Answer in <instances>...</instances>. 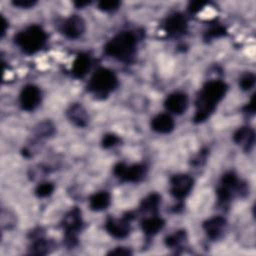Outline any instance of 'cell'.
Returning <instances> with one entry per match:
<instances>
[{
  "label": "cell",
  "mask_w": 256,
  "mask_h": 256,
  "mask_svg": "<svg viewBox=\"0 0 256 256\" xmlns=\"http://www.w3.org/2000/svg\"><path fill=\"white\" fill-rule=\"evenodd\" d=\"M227 89V84L221 80H211L205 83L195 101L196 111L193 121L195 123H201L207 120L216 110L218 103L225 96Z\"/></svg>",
  "instance_id": "cell-1"
},
{
  "label": "cell",
  "mask_w": 256,
  "mask_h": 256,
  "mask_svg": "<svg viewBox=\"0 0 256 256\" xmlns=\"http://www.w3.org/2000/svg\"><path fill=\"white\" fill-rule=\"evenodd\" d=\"M138 37L132 31H122L112 37L105 45V53L121 62L130 63L136 54Z\"/></svg>",
  "instance_id": "cell-2"
},
{
  "label": "cell",
  "mask_w": 256,
  "mask_h": 256,
  "mask_svg": "<svg viewBox=\"0 0 256 256\" xmlns=\"http://www.w3.org/2000/svg\"><path fill=\"white\" fill-rule=\"evenodd\" d=\"M248 192V188L245 182L238 180L237 175L232 172H226L220 179L219 185L216 189V195L219 205L225 207L229 204L231 199L235 195L245 196Z\"/></svg>",
  "instance_id": "cell-3"
},
{
  "label": "cell",
  "mask_w": 256,
  "mask_h": 256,
  "mask_svg": "<svg viewBox=\"0 0 256 256\" xmlns=\"http://www.w3.org/2000/svg\"><path fill=\"white\" fill-rule=\"evenodd\" d=\"M15 43L26 54L38 52L46 43L47 34L39 25H31L15 35Z\"/></svg>",
  "instance_id": "cell-4"
},
{
  "label": "cell",
  "mask_w": 256,
  "mask_h": 256,
  "mask_svg": "<svg viewBox=\"0 0 256 256\" xmlns=\"http://www.w3.org/2000/svg\"><path fill=\"white\" fill-rule=\"evenodd\" d=\"M118 86V79L115 73L107 68H99L90 78L88 90L96 97L105 98Z\"/></svg>",
  "instance_id": "cell-5"
},
{
  "label": "cell",
  "mask_w": 256,
  "mask_h": 256,
  "mask_svg": "<svg viewBox=\"0 0 256 256\" xmlns=\"http://www.w3.org/2000/svg\"><path fill=\"white\" fill-rule=\"evenodd\" d=\"M61 224L65 232L64 241L66 246L75 247L78 243V233L83 226L81 210L77 207L70 209L64 215Z\"/></svg>",
  "instance_id": "cell-6"
},
{
  "label": "cell",
  "mask_w": 256,
  "mask_h": 256,
  "mask_svg": "<svg viewBox=\"0 0 256 256\" xmlns=\"http://www.w3.org/2000/svg\"><path fill=\"white\" fill-rule=\"evenodd\" d=\"M114 175L123 182L137 183L143 180L147 173V167L144 164L126 165L124 163H117L113 168Z\"/></svg>",
  "instance_id": "cell-7"
},
{
  "label": "cell",
  "mask_w": 256,
  "mask_h": 256,
  "mask_svg": "<svg viewBox=\"0 0 256 256\" xmlns=\"http://www.w3.org/2000/svg\"><path fill=\"white\" fill-rule=\"evenodd\" d=\"M134 219V214L128 212L123 215L120 219L108 218L105 223V228L107 232L115 238L122 239L129 235L130 233V223Z\"/></svg>",
  "instance_id": "cell-8"
},
{
  "label": "cell",
  "mask_w": 256,
  "mask_h": 256,
  "mask_svg": "<svg viewBox=\"0 0 256 256\" xmlns=\"http://www.w3.org/2000/svg\"><path fill=\"white\" fill-rule=\"evenodd\" d=\"M41 102V90L33 84L23 87L19 96V103L23 110L33 111Z\"/></svg>",
  "instance_id": "cell-9"
},
{
  "label": "cell",
  "mask_w": 256,
  "mask_h": 256,
  "mask_svg": "<svg viewBox=\"0 0 256 256\" xmlns=\"http://www.w3.org/2000/svg\"><path fill=\"white\" fill-rule=\"evenodd\" d=\"M193 187V179L187 174H177L170 178V193L176 199L185 198Z\"/></svg>",
  "instance_id": "cell-10"
},
{
  "label": "cell",
  "mask_w": 256,
  "mask_h": 256,
  "mask_svg": "<svg viewBox=\"0 0 256 256\" xmlns=\"http://www.w3.org/2000/svg\"><path fill=\"white\" fill-rule=\"evenodd\" d=\"M86 25L82 17L78 15H71L66 18L61 24V32L69 39H77L85 32Z\"/></svg>",
  "instance_id": "cell-11"
},
{
  "label": "cell",
  "mask_w": 256,
  "mask_h": 256,
  "mask_svg": "<svg viewBox=\"0 0 256 256\" xmlns=\"http://www.w3.org/2000/svg\"><path fill=\"white\" fill-rule=\"evenodd\" d=\"M187 19L179 12H175L169 15L164 22V30L169 36L178 37L183 35L187 30Z\"/></svg>",
  "instance_id": "cell-12"
},
{
  "label": "cell",
  "mask_w": 256,
  "mask_h": 256,
  "mask_svg": "<svg viewBox=\"0 0 256 256\" xmlns=\"http://www.w3.org/2000/svg\"><path fill=\"white\" fill-rule=\"evenodd\" d=\"M164 106L169 112L180 115L188 107V97L183 92H174L165 99Z\"/></svg>",
  "instance_id": "cell-13"
},
{
  "label": "cell",
  "mask_w": 256,
  "mask_h": 256,
  "mask_svg": "<svg viewBox=\"0 0 256 256\" xmlns=\"http://www.w3.org/2000/svg\"><path fill=\"white\" fill-rule=\"evenodd\" d=\"M233 141L245 152H250L255 142V132L248 126L238 128L233 134Z\"/></svg>",
  "instance_id": "cell-14"
},
{
  "label": "cell",
  "mask_w": 256,
  "mask_h": 256,
  "mask_svg": "<svg viewBox=\"0 0 256 256\" xmlns=\"http://www.w3.org/2000/svg\"><path fill=\"white\" fill-rule=\"evenodd\" d=\"M226 225H227V222L225 218L221 216H215L206 220L203 223V228L206 232V235L210 239L215 240V239H218L223 234L226 228Z\"/></svg>",
  "instance_id": "cell-15"
},
{
  "label": "cell",
  "mask_w": 256,
  "mask_h": 256,
  "mask_svg": "<svg viewBox=\"0 0 256 256\" xmlns=\"http://www.w3.org/2000/svg\"><path fill=\"white\" fill-rule=\"evenodd\" d=\"M67 117L69 120L78 127H85L89 122V116L85 108L79 104H72L67 110Z\"/></svg>",
  "instance_id": "cell-16"
},
{
  "label": "cell",
  "mask_w": 256,
  "mask_h": 256,
  "mask_svg": "<svg viewBox=\"0 0 256 256\" xmlns=\"http://www.w3.org/2000/svg\"><path fill=\"white\" fill-rule=\"evenodd\" d=\"M175 123L173 118L166 113H161L156 115L151 120V128L157 133L167 134L174 129Z\"/></svg>",
  "instance_id": "cell-17"
},
{
  "label": "cell",
  "mask_w": 256,
  "mask_h": 256,
  "mask_svg": "<svg viewBox=\"0 0 256 256\" xmlns=\"http://www.w3.org/2000/svg\"><path fill=\"white\" fill-rule=\"evenodd\" d=\"M91 67V58L86 53L77 55L72 64V74L75 78L84 77Z\"/></svg>",
  "instance_id": "cell-18"
},
{
  "label": "cell",
  "mask_w": 256,
  "mask_h": 256,
  "mask_svg": "<svg viewBox=\"0 0 256 256\" xmlns=\"http://www.w3.org/2000/svg\"><path fill=\"white\" fill-rule=\"evenodd\" d=\"M164 225L165 221L161 217H158L157 215L145 218L141 222V228L145 235L147 236H153L157 234L164 227Z\"/></svg>",
  "instance_id": "cell-19"
},
{
  "label": "cell",
  "mask_w": 256,
  "mask_h": 256,
  "mask_svg": "<svg viewBox=\"0 0 256 256\" xmlns=\"http://www.w3.org/2000/svg\"><path fill=\"white\" fill-rule=\"evenodd\" d=\"M111 202V196L107 191H100L94 193L89 198V206L93 211L105 210Z\"/></svg>",
  "instance_id": "cell-20"
},
{
  "label": "cell",
  "mask_w": 256,
  "mask_h": 256,
  "mask_svg": "<svg viewBox=\"0 0 256 256\" xmlns=\"http://www.w3.org/2000/svg\"><path fill=\"white\" fill-rule=\"evenodd\" d=\"M160 202H161V196L157 193H152L142 200L140 205V211L149 212V213H152L153 215H157Z\"/></svg>",
  "instance_id": "cell-21"
},
{
  "label": "cell",
  "mask_w": 256,
  "mask_h": 256,
  "mask_svg": "<svg viewBox=\"0 0 256 256\" xmlns=\"http://www.w3.org/2000/svg\"><path fill=\"white\" fill-rule=\"evenodd\" d=\"M51 248H52V243L46 238L40 236L35 238L32 241V244L29 248L30 250L29 253L34 255H45L50 252Z\"/></svg>",
  "instance_id": "cell-22"
},
{
  "label": "cell",
  "mask_w": 256,
  "mask_h": 256,
  "mask_svg": "<svg viewBox=\"0 0 256 256\" xmlns=\"http://www.w3.org/2000/svg\"><path fill=\"white\" fill-rule=\"evenodd\" d=\"M187 240V233L185 230H179L172 235H169L165 238V244L170 248H179Z\"/></svg>",
  "instance_id": "cell-23"
},
{
  "label": "cell",
  "mask_w": 256,
  "mask_h": 256,
  "mask_svg": "<svg viewBox=\"0 0 256 256\" xmlns=\"http://www.w3.org/2000/svg\"><path fill=\"white\" fill-rule=\"evenodd\" d=\"M226 33H227V31H226L225 27H223L221 25H215L213 27H210L207 31H205L203 38H204V40L209 41L211 39L222 37V36L226 35Z\"/></svg>",
  "instance_id": "cell-24"
},
{
  "label": "cell",
  "mask_w": 256,
  "mask_h": 256,
  "mask_svg": "<svg viewBox=\"0 0 256 256\" xmlns=\"http://www.w3.org/2000/svg\"><path fill=\"white\" fill-rule=\"evenodd\" d=\"M55 186L51 182H42L35 189V195L39 198H44L53 193Z\"/></svg>",
  "instance_id": "cell-25"
},
{
  "label": "cell",
  "mask_w": 256,
  "mask_h": 256,
  "mask_svg": "<svg viewBox=\"0 0 256 256\" xmlns=\"http://www.w3.org/2000/svg\"><path fill=\"white\" fill-rule=\"evenodd\" d=\"M255 80H256V78L253 73H250V72L245 73L239 79V86L244 91L250 90L254 86Z\"/></svg>",
  "instance_id": "cell-26"
},
{
  "label": "cell",
  "mask_w": 256,
  "mask_h": 256,
  "mask_svg": "<svg viewBox=\"0 0 256 256\" xmlns=\"http://www.w3.org/2000/svg\"><path fill=\"white\" fill-rule=\"evenodd\" d=\"M120 1L117 0H102L98 2V8L105 12H112L119 8Z\"/></svg>",
  "instance_id": "cell-27"
},
{
  "label": "cell",
  "mask_w": 256,
  "mask_h": 256,
  "mask_svg": "<svg viewBox=\"0 0 256 256\" xmlns=\"http://www.w3.org/2000/svg\"><path fill=\"white\" fill-rule=\"evenodd\" d=\"M53 133H54V126L48 121L39 124L37 128V135L40 137H47L52 135Z\"/></svg>",
  "instance_id": "cell-28"
},
{
  "label": "cell",
  "mask_w": 256,
  "mask_h": 256,
  "mask_svg": "<svg viewBox=\"0 0 256 256\" xmlns=\"http://www.w3.org/2000/svg\"><path fill=\"white\" fill-rule=\"evenodd\" d=\"M120 141L121 140H120V138L117 135H115L113 133H109V134H106L103 137V139H102V147L108 149V148L116 146L117 144L120 143Z\"/></svg>",
  "instance_id": "cell-29"
},
{
  "label": "cell",
  "mask_w": 256,
  "mask_h": 256,
  "mask_svg": "<svg viewBox=\"0 0 256 256\" xmlns=\"http://www.w3.org/2000/svg\"><path fill=\"white\" fill-rule=\"evenodd\" d=\"M206 4H207V2H204V1H192L188 5V10L191 13H197V12L201 11L205 7Z\"/></svg>",
  "instance_id": "cell-30"
},
{
  "label": "cell",
  "mask_w": 256,
  "mask_h": 256,
  "mask_svg": "<svg viewBox=\"0 0 256 256\" xmlns=\"http://www.w3.org/2000/svg\"><path fill=\"white\" fill-rule=\"evenodd\" d=\"M207 150L206 149H204V150H201V151H199V153L195 156V158L192 160V164L194 165V166H200V165H202L204 162H205V160H206V158H207Z\"/></svg>",
  "instance_id": "cell-31"
},
{
  "label": "cell",
  "mask_w": 256,
  "mask_h": 256,
  "mask_svg": "<svg viewBox=\"0 0 256 256\" xmlns=\"http://www.w3.org/2000/svg\"><path fill=\"white\" fill-rule=\"evenodd\" d=\"M36 0H14L12 1V4L16 7L20 8H31L36 4Z\"/></svg>",
  "instance_id": "cell-32"
},
{
  "label": "cell",
  "mask_w": 256,
  "mask_h": 256,
  "mask_svg": "<svg viewBox=\"0 0 256 256\" xmlns=\"http://www.w3.org/2000/svg\"><path fill=\"white\" fill-rule=\"evenodd\" d=\"M132 252L129 248H126V247H116L115 249L111 250L108 255H116V256H128V255H131Z\"/></svg>",
  "instance_id": "cell-33"
},
{
  "label": "cell",
  "mask_w": 256,
  "mask_h": 256,
  "mask_svg": "<svg viewBox=\"0 0 256 256\" xmlns=\"http://www.w3.org/2000/svg\"><path fill=\"white\" fill-rule=\"evenodd\" d=\"M243 110L247 114H254L255 113V94L252 95L251 100L249 101V103H247V105L243 108Z\"/></svg>",
  "instance_id": "cell-34"
},
{
  "label": "cell",
  "mask_w": 256,
  "mask_h": 256,
  "mask_svg": "<svg viewBox=\"0 0 256 256\" xmlns=\"http://www.w3.org/2000/svg\"><path fill=\"white\" fill-rule=\"evenodd\" d=\"M7 27H8V23H7L6 19L3 16H1V37L4 36V34L7 30Z\"/></svg>",
  "instance_id": "cell-35"
},
{
  "label": "cell",
  "mask_w": 256,
  "mask_h": 256,
  "mask_svg": "<svg viewBox=\"0 0 256 256\" xmlns=\"http://www.w3.org/2000/svg\"><path fill=\"white\" fill-rule=\"evenodd\" d=\"M74 4H75L76 7L82 8V7H84V6L89 5V4H90V1H76V2H74Z\"/></svg>",
  "instance_id": "cell-36"
}]
</instances>
